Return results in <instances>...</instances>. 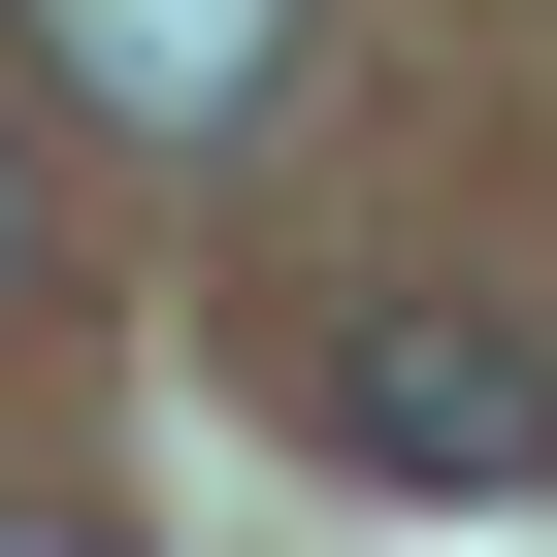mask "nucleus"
Returning <instances> with one entry per match:
<instances>
[{
	"mask_svg": "<svg viewBox=\"0 0 557 557\" xmlns=\"http://www.w3.org/2000/svg\"><path fill=\"white\" fill-rule=\"evenodd\" d=\"M296 426L361 459V492H557V329H492V296H329L296 329Z\"/></svg>",
	"mask_w": 557,
	"mask_h": 557,
	"instance_id": "f257e3e1",
	"label": "nucleus"
},
{
	"mask_svg": "<svg viewBox=\"0 0 557 557\" xmlns=\"http://www.w3.org/2000/svg\"><path fill=\"white\" fill-rule=\"evenodd\" d=\"M0 34H34V99L132 132V164H230L262 99H296V0H0Z\"/></svg>",
	"mask_w": 557,
	"mask_h": 557,
	"instance_id": "f03ea898",
	"label": "nucleus"
},
{
	"mask_svg": "<svg viewBox=\"0 0 557 557\" xmlns=\"http://www.w3.org/2000/svg\"><path fill=\"white\" fill-rule=\"evenodd\" d=\"M0 557H99V524H0Z\"/></svg>",
	"mask_w": 557,
	"mask_h": 557,
	"instance_id": "7ed1b4c3",
	"label": "nucleus"
}]
</instances>
